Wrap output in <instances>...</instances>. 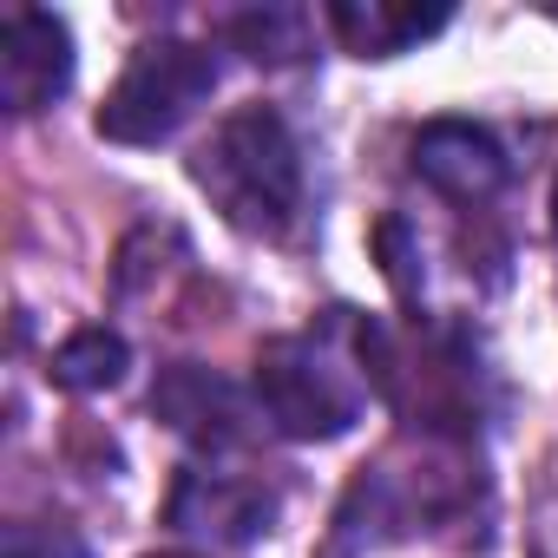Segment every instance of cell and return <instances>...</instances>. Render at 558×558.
Instances as JSON below:
<instances>
[{
  "mask_svg": "<svg viewBox=\"0 0 558 558\" xmlns=\"http://www.w3.org/2000/svg\"><path fill=\"white\" fill-rule=\"evenodd\" d=\"M388 381L381 329L329 310L316 329L283 336L256 355V408L276 434L290 440H336L368 414V395Z\"/></svg>",
  "mask_w": 558,
  "mask_h": 558,
  "instance_id": "6da1fadb",
  "label": "cell"
},
{
  "mask_svg": "<svg viewBox=\"0 0 558 558\" xmlns=\"http://www.w3.org/2000/svg\"><path fill=\"white\" fill-rule=\"evenodd\" d=\"M197 191L223 210L230 230L243 236H290L303 223L310 204V171H303V145L290 132L283 112L269 106H243L230 119L210 125V138L191 158Z\"/></svg>",
  "mask_w": 558,
  "mask_h": 558,
  "instance_id": "7a4b0ae2",
  "label": "cell"
},
{
  "mask_svg": "<svg viewBox=\"0 0 558 558\" xmlns=\"http://www.w3.org/2000/svg\"><path fill=\"white\" fill-rule=\"evenodd\" d=\"M217 93V53L197 40H151L132 53L119 86L99 106V132L112 145H165L178 138L197 106Z\"/></svg>",
  "mask_w": 558,
  "mask_h": 558,
  "instance_id": "3957f363",
  "label": "cell"
},
{
  "mask_svg": "<svg viewBox=\"0 0 558 558\" xmlns=\"http://www.w3.org/2000/svg\"><path fill=\"white\" fill-rule=\"evenodd\" d=\"M460 473H466V466L440 460L434 447L414 453V466H401V453L362 466L355 493H349L342 512H336V551H329V558H349V545H368V551H375V545H388V538L421 532V519L453 512V499H460Z\"/></svg>",
  "mask_w": 558,
  "mask_h": 558,
  "instance_id": "277c9868",
  "label": "cell"
},
{
  "mask_svg": "<svg viewBox=\"0 0 558 558\" xmlns=\"http://www.w3.org/2000/svg\"><path fill=\"white\" fill-rule=\"evenodd\" d=\"M276 486L256 473V466H243V460H230V453H197L184 473H178V486H171V525L184 532V538H197V545H256L269 525H276Z\"/></svg>",
  "mask_w": 558,
  "mask_h": 558,
  "instance_id": "5b68a950",
  "label": "cell"
},
{
  "mask_svg": "<svg viewBox=\"0 0 558 558\" xmlns=\"http://www.w3.org/2000/svg\"><path fill=\"white\" fill-rule=\"evenodd\" d=\"M73 86V34L60 14L40 8H8L0 21V93H8L14 119L47 112Z\"/></svg>",
  "mask_w": 558,
  "mask_h": 558,
  "instance_id": "8992f818",
  "label": "cell"
},
{
  "mask_svg": "<svg viewBox=\"0 0 558 558\" xmlns=\"http://www.w3.org/2000/svg\"><path fill=\"white\" fill-rule=\"evenodd\" d=\"M151 414L158 421H171L184 440H197V453H236L243 440H250V421L263 414L256 408V395L243 401L223 375H210V368H171L165 381H158V395H151Z\"/></svg>",
  "mask_w": 558,
  "mask_h": 558,
  "instance_id": "52a82bcc",
  "label": "cell"
},
{
  "mask_svg": "<svg viewBox=\"0 0 558 558\" xmlns=\"http://www.w3.org/2000/svg\"><path fill=\"white\" fill-rule=\"evenodd\" d=\"M414 171L453 197V204H486L499 184H506V151L486 125H466V119H434L421 138H414Z\"/></svg>",
  "mask_w": 558,
  "mask_h": 558,
  "instance_id": "ba28073f",
  "label": "cell"
},
{
  "mask_svg": "<svg viewBox=\"0 0 558 558\" xmlns=\"http://www.w3.org/2000/svg\"><path fill=\"white\" fill-rule=\"evenodd\" d=\"M447 21H453L447 8H395V0H336L329 8L336 40L362 60H395V53L434 40Z\"/></svg>",
  "mask_w": 558,
  "mask_h": 558,
  "instance_id": "9c48e42d",
  "label": "cell"
},
{
  "mask_svg": "<svg viewBox=\"0 0 558 558\" xmlns=\"http://www.w3.org/2000/svg\"><path fill=\"white\" fill-rule=\"evenodd\" d=\"M125 368H132V349H125V336L106 329V323L73 329V336L53 349V381L73 388V395H106V388L125 381Z\"/></svg>",
  "mask_w": 558,
  "mask_h": 558,
  "instance_id": "30bf717a",
  "label": "cell"
},
{
  "mask_svg": "<svg viewBox=\"0 0 558 558\" xmlns=\"http://www.w3.org/2000/svg\"><path fill=\"white\" fill-rule=\"evenodd\" d=\"M230 34H236V47L250 60H303L310 14H296V8H263V14H236Z\"/></svg>",
  "mask_w": 558,
  "mask_h": 558,
  "instance_id": "8fae6325",
  "label": "cell"
},
{
  "mask_svg": "<svg viewBox=\"0 0 558 558\" xmlns=\"http://www.w3.org/2000/svg\"><path fill=\"white\" fill-rule=\"evenodd\" d=\"M0 558H93L86 538L60 519H21L8 525V545H0Z\"/></svg>",
  "mask_w": 558,
  "mask_h": 558,
  "instance_id": "7c38bea8",
  "label": "cell"
}]
</instances>
